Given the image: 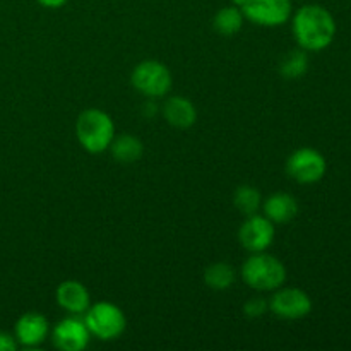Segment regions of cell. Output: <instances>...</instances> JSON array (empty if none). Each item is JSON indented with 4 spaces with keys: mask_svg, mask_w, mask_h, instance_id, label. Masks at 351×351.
<instances>
[{
    "mask_svg": "<svg viewBox=\"0 0 351 351\" xmlns=\"http://www.w3.org/2000/svg\"><path fill=\"white\" fill-rule=\"evenodd\" d=\"M274 240V223L269 218L261 215L247 216L239 230L240 245L250 254L264 252L273 245Z\"/></svg>",
    "mask_w": 351,
    "mask_h": 351,
    "instance_id": "ba28073f",
    "label": "cell"
},
{
    "mask_svg": "<svg viewBox=\"0 0 351 351\" xmlns=\"http://www.w3.org/2000/svg\"><path fill=\"white\" fill-rule=\"evenodd\" d=\"M326 170V158L314 147H300L287 160V173L298 184H315L324 177Z\"/></svg>",
    "mask_w": 351,
    "mask_h": 351,
    "instance_id": "52a82bcc",
    "label": "cell"
},
{
    "mask_svg": "<svg viewBox=\"0 0 351 351\" xmlns=\"http://www.w3.org/2000/svg\"><path fill=\"white\" fill-rule=\"evenodd\" d=\"M243 14L240 7L228 5L223 7L216 12L215 19H213V27L218 31L221 36H235L243 26Z\"/></svg>",
    "mask_w": 351,
    "mask_h": 351,
    "instance_id": "2e32d148",
    "label": "cell"
},
{
    "mask_svg": "<svg viewBox=\"0 0 351 351\" xmlns=\"http://www.w3.org/2000/svg\"><path fill=\"white\" fill-rule=\"evenodd\" d=\"M204 281L211 290H228L235 283V269L226 263H215L204 271Z\"/></svg>",
    "mask_w": 351,
    "mask_h": 351,
    "instance_id": "e0dca14e",
    "label": "cell"
},
{
    "mask_svg": "<svg viewBox=\"0 0 351 351\" xmlns=\"http://www.w3.org/2000/svg\"><path fill=\"white\" fill-rule=\"evenodd\" d=\"M163 117L175 129H189L197 120V110L191 99L184 96H171L163 105Z\"/></svg>",
    "mask_w": 351,
    "mask_h": 351,
    "instance_id": "4fadbf2b",
    "label": "cell"
},
{
    "mask_svg": "<svg viewBox=\"0 0 351 351\" xmlns=\"http://www.w3.org/2000/svg\"><path fill=\"white\" fill-rule=\"evenodd\" d=\"M17 346H19V343H17L16 336L0 331V351H16Z\"/></svg>",
    "mask_w": 351,
    "mask_h": 351,
    "instance_id": "44dd1931",
    "label": "cell"
},
{
    "mask_svg": "<svg viewBox=\"0 0 351 351\" xmlns=\"http://www.w3.org/2000/svg\"><path fill=\"white\" fill-rule=\"evenodd\" d=\"M84 322L91 336L101 339V341H113V339L120 338L127 326L123 312L110 302H98L95 305H89L84 315Z\"/></svg>",
    "mask_w": 351,
    "mask_h": 351,
    "instance_id": "277c9868",
    "label": "cell"
},
{
    "mask_svg": "<svg viewBox=\"0 0 351 351\" xmlns=\"http://www.w3.org/2000/svg\"><path fill=\"white\" fill-rule=\"evenodd\" d=\"M75 136H77L79 144L88 153H105L106 149H110V144L115 137V125H113L112 117L98 108L84 110L75 122Z\"/></svg>",
    "mask_w": 351,
    "mask_h": 351,
    "instance_id": "7a4b0ae2",
    "label": "cell"
},
{
    "mask_svg": "<svg viewBox=\"0 0 351 351\" xmlns=\"http://www.w3.org/2000/svg\"><path fill=\"white\" fill-rule=\"evenodd\" d=\"M242 278L247 287L257 291H274L287 281V267L278 257L264 252H254L242 264Z\"/></svg>",
    "mask_w": 351,
    "mask_h": 351,
    "instance_id": "3957f363",
    "label": "cell"
},
{
    "mask_svg": "<svg viewBox=\"0 0 351 351\" xmlns=\"http://www.w3.org/2000/svg\"><path fill=\"white\" fill-rule=\"evenodd\" d=\"M51 339L58 350L82 351L91 339V332L82 319L67 317L51 329Z\"/></svg>",
    "mask_w": 351,
    "mask_h": 351,
    "instance_id": "30bf717a",
    "label": "cell"
},
{
    "mask_svg": "<svg viewBox=\"0 0 351 351\" xmlns=\"http://www.w3.org/2000/svg\"><path fill=\"white\" fill-rule=\"evenodd\" d=\"M132 86L147 98H163L171 89L173 79L165 64L158 60H143L134 67L130 75Z\"/></svg>",
    "mask_w": 351,
    "mask_h": 351,
    "instance_id": "5b68a950",
    "label": "cell"
},
{
    "mask_svg": "<svg viewBox=\"0 0 351 351\" xmlns=\"http://www.w3.org/2000/svg\"><path fill=\"white\" fill-rule=\"evenodd\" d=\"M40 5L47 7V9H58V7L65 5V3L69 2V0H36Z\"/></svg>",
    "mask_w": 351,
    "mask_h": 351,
    "instance_id": "7402d4cb",
    "label": "cell"
},
{
    "mask_svg": "<svg viewBox=\"0 0 351 351\" xmlns=\"http://www.w3.org/2000/svg\"><path fill=\"white\" fill-rule=\"evenodd\" d=\"M110 151H112L113 158H115L119 163L130 165L136 163L137 160H141L144 153V146L136 136H130V134H122L119 137H113L112 144H110Z\"/></svg>",
    "mask_w": 351,
    "mask_h": 351,
    "instance_id": "9a60e30c",
    "label": "cell"
},
{
    "mask_svg": "<svg viewBox=\"0 0 351 351\" xmlns=\"http://www.w3.org/2000/svg\"><path fill=\"white\" fill-rule=\"evenodd\" d=\"M14 336L21 346L34 348L47 341V338L50 336V324L45 315L38 314V312H27L17 319Z\"/></svg>",
    "mask_w": 351,
    "mask_h": 351,
    "instance_id": "8fae6325",
    "label": "cell"
},
{
    "mask_svg": "<svg viewBox=\"0 0 351 351\" xmlns=\"http://www.w3.org/2000/svg\"><path fill=\"white\" fill-rule=\"evenodd\" d=\"M269 308L278 317L295 321L311 314L312 300L304 290L298 288H278L271 297Z\"/></svg>",
    "mask_w": 351,
    "mask_h": 351,
    "instance_id": "9c48e42d",
    "label": "cell"
},
{
    "mask_svg": "<svg viewBox=\"0 0 351 351\" xmlns=\"http://www.w3.org/2000/svg\"><path fill=\"white\" fill-rule=\"evenodd\" d=\"M291 29L302 50L321 51L335 40L336 21L326 7L307 3L295 12Z\"/></svg>",
    "mask_w": 351,
    "mask_h": 351,
    "instance_id": "6da1fadb",
    "label": "cell"
},
{
    "mask_svg": "<svg viewBox=\"0 0 351 351\" xmlns=\"http://www.w3.org/2000/svg\"><path fill=\"white\" fill-rule=\"evenodd\" d=\"M308 69V58L305 50H291L290 53L285 55V58L280 64V74L283 75L285 79H300L302 75L307 72Z\"/></svg>",
    "mask_w": 351,
    "mask_h": 351,
    "instance_id": "ac0fdd59",
    "label": "cell"
},
{
    "mask_svg": "<svg viewBox=\"0 0 351 351\" xmlns=\"http://www.w3.org/2000/svg\"><path fill=\"white\" fill-rule=\"evenodd\" d=\"M261 194L257 189L250 187V185H242L235 191V195H233V204L239 209L242 215L252 216L259 211L261 208Z\"/></svg>",
    "mask_w": 351,
    "mask_h": 351,
    "instance_id": "d6986e66",
    "label": "cell"
},
{
    "mask_svg": "<svg viewBox=\"0 0 351 351\" xmlns=\"http://www.w3.org/2000/svg\"><path fill=\"white\" fill-rule=\"evenodd\" d=\"M291 0H243L240 10L250 23L264 27L283 26L291 17Z\"/></svg>",
    "mask_w": 351,
    "mask_h": 351,
    "instance_id": "8992f818",
    "label": "cell"
},
{
    "mask_svg": "<svg viewBox=\"0 0 351 351\" xmlns=\"http://www.w3.org/2000/svg\"><path fill=\"white\" fill-rule=\"evenodd\" d=\"M267 311H269V302L264 300V298L261 297L250 298V300L243 305V314L250 319L261 317V315L266 314Z\"/></svg>",
    "mask_w": 351,
    "mask_h": 351,
    "instance_id": "ffe728a7",
    "label": "cell"
},
{
    "mask_svg": "<svg viewBox=\"0 0 351 351\" xmlns=\"http://www.w3.org/2000/svg\"><path fill=\"white\" fill-rule=\"evenodd\" d=\"M298 215V202L288 192H276L264 201V216L273 223L291 221Z\"/></svg>",
    "mask_w": 351,
    "mask_h": 351,
    "instance_id": "5bb4252c",
    "label": "cell"
},
{
    "mask_svg": "<svg viewBox=\"0 0 351 351\" xmlns=\"http://www.w3.org/2000/svg\"><path fill=\"white\" fill-rule=\"evenodd\" d=\"M57 304L69 314L82 315L91 305V295L84 285L75 280H69L57 288Z\"/></svg>",
    "mask_w": 351,
    "mask_h": 351,
    "instance_id": "7c38bea8",
    "label": "cell"
}]
</instances>
